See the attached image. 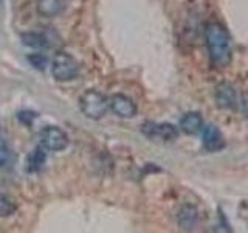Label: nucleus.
Masks as SVG:
<instances>
[{
  "label": "nucleus",
  "instance_id": "f257e3e1",
  "mask_svg": "<svg viewBox=\"0 0 248 233\" xmlns=\"http://www.w3.org/2000/svg\"><path fill=\"white\" fill-rule=\"evenodd\" d=\"M205 37L211 62L217 67H227L232 59V44L228 31L220 23L211 22L206 27Z\"/></svg>",
  "mask_w": 248,
  "mask_h": 233
},
{
  "label": "nucleus",
  "instance_id": "39448f33",
  "mask_svg": "<svg viewBox=\"0 0 248 233\" xmlns=\"http://www.w3.org/2000/svg\"><path fill=\"white\" fill-rule=\"evenodd\" d=\"M108 109L120 118H132L138 111L135 101L123 93H115L108 98Z\"/></svg>",
  "mask_w": 248,
  "mask_h": 233
},
{
  "label": "nucleus",
  "instance_id": "9b49d317",
  "mask_svg": "<svg viewBox=\"0 0 248 233\" xmlns=\"http://www.w3.org/2000/svg\"><path fill=\"white\" fill-rule=\"evenodd\" d=\"M46 150L44 146H37L36 150H33L30 152V155L27 157V169L30 173H37L41 171L46 162Z\"/></svg>",
  "mask_w": 248,
  "mask_h": 233
},
{
  "label": "nucleus",
  "instance_id": "20e7f679",
  "mask_svg": "<svg viewBox=\"0 0 248 233\" xmlns=\"http://www.w3.org/2000/svg\"><path fill=\"white\" fill-rule=\"evenodd\" d=\"M41 146H44L46 151H64L68 146V137L64 131L58 126H46L41 131Z\"/></svg>",
  "mask_w": 248,
  "mask_h": 233
},
{
  "label": "nucleus",
  "instance_id": "9d476101",
  "mask_svg": "<svg viewBox=\"0 0 248 233\" xmlns=\"http://www.w3.org/2000/svg\"><path fill=\"white\" fill-rule=\"evenodd\" d=\"M65 8V0H39L37 13L42 17H56Z\"/></svg>",
  "mask_w": 248,
  "mask_h": 233
},
{
  "label": "nucleus",
  "instance_id": "423d86ee",
  "mask_svg": "<svg viewBox=\"0 0 248 233\" xmlns=\"http://www.w3.org/2000/svg\"><path fill=\"white\" fill-rule=\"evenodd\" d=\"M141 131L149 138H158L163 142H174L178 137L177 128L170 123H146Z\"/></svg>",
  "mask_w": 248,
  "mask_h": 233
},
{
  "label": "nucleus",
  "instance_id": "ddd939ff",
  "mask_svg": "<svg viewBox=\"0 0 248 233\" xmlns=\"http://www.w3.org/2000/svg\"><path fill=\"white\" fill-rule=\"evenodd\" d=\"M20 41L23 45L30 47V49H44V47H48V39H46V36L42 33H37V31L22 33Z\"/></svg>",
  "mask_w": 248,
  "mask_h": 233
},
{
  "label": "nucleus",
  "instance_id": "7ed1b4c3",
  "mask_svg": "<svg viewBox=\"0 0 248 233\" xmlns=\"http://www.w3.org/2000/svg\"><path fill=\"white\" fill-rule=\"evenodd\" d=\"M79 73V66H78L76 59L72 54L59 51L54 54V58L51 61V75L56 81L67 83L72 81Z\"/></svg>",
  "mask_w": 248,
  "mask_h": 233
},
{
  "label": "nucleus",
  "instance_id": "f03ea898",
  "mask_svg": "<svg viewBox=\"0 0 248 233\" xmlns=\"http://www.w3.org/2000/svg\"><path fill=\"white\" fill-rule=\"evenodd\" d=\"M79 107L82 114L90 120H101L108 111V98L98 90H87L79 98Z\"/></svg>",
  "mask_w": 248,
  "mask_h": 233
},
{
  "label": "nucleus",
  "instance_id": "6e6552de",
  "mask_svg": "<svg viewBox=\"0 0 248 233\" xmlns=\"http://www.w3.org/2000/svg\"><path fill=\"white\" fill-rule=\"evenodd\" d=\"M216 103L220 109H232L237 103V93L236 89L231 84L223 83L220 85H217L216 89Z\"/></svg>",
  "mask_w": 248,
  "mask_h": 233
},
{
  "label": "nucleus",
  "instance_id": "dca6fc26",
  "mask_svg": "<svg viewBox=\"0 0 248 233\" xmlns=\"http://www.w3.org/2000/svg\"><path fill=\"white\" fill-rule=\"evenodd\" d=\"M17 118L23 124H31V123H33L37 118V114L33 112V111H20L17 114Z\"/></svg>",
  "mask_w": 248,
  "mask_h": 233
},
{
  "label": "nucleus",
  "instance_id": "1a4fd4ad",
  "mask_svg": "<svg viewBox=\"0 0 248 233\" xmlns=\"http://www.w3.org/2000/svg\"><path fill=\"white\" fill-rule=\"evenodd\" d=\"M203 128V118L199 112H188L182 116L180 120V129L188 135H194Z\"/></svg>",
  "mask_w": 248,
  "mask_h": 233
},
{
  "label": "nucleus",
  "instance_id": "f3484780",
  "mask_svg": "<svg viewBox=\"0 0 248 233\" xmlns=\"http://www.w3.org/2000/svg\"><path fill=\"white\" fill-rule=\"evenodd\" d=\"M10 160V150L3 138H0V166H5Z\"/></svg>",
  "mask_w": 248,
  "mask_h": 233
},
{
  "label": "nucleus",
  "instance_id": "2eb2a0df",
  "mask_svg": "<svg viewBox=\"0 0 248 233\" xmlns=\"http://www.w3.org/2000/svg\"><path fill=\"white\" fill-rule=\"evenodd\" d=\"M28 62L37 70H45L46 64H48V59H46V56L42 53H33L28 56Z\"/></svg>",
  "mask_w": 248,
  "mask_h": 233
},
{
  "label": "nucleus",
  "instance_id": "f8f14e48",
  "mask_svg": "<svg viewBox=\"0 0 248 233\" xmlns=\"http://www.w3.org/2000/svg\"><path fill=\"white\" fill-rule=\"evenodd\" d=\"M199 221V213L196 207L192 205H185L182 207V210L178 212V225L183 230H191L194 229V225Z\"/></svg>",
  "mask_w": 248,
  "mask_h": 233
},
{
  "label": "nucleus",
  "instance_id": "0eeeda50",
  "mask_svg": "<svg viewBox=\"0 0 248 233\" xmlns=\"http://www.w3.org/2000/svg\"><path fill=\"white\" fill-rule=\"evenodd\" d=\"M203 129V135H202V142H203V146L208 151H220L225 146V138L222 135L220 129L216 126V124H208V126L202 128Z\"/></svg>",
  "mask_w": 248,
  "mask_h": 233
},
{
  "label": "nucleus",
  "instance_id": "4468645a",
  "mask_svg": "<svg viewBox=\"0 0 248 233\" xmlns=\"http://www.w3.org/2000/svg\"><path fill=\"white\" fill-rule=\"evenodd\" d=\"M17 212V204L13 198L0 194V217H10Z\"/></svg>",
  "mask_w": 248,
  "mask_h": 233
}]
</instances>
